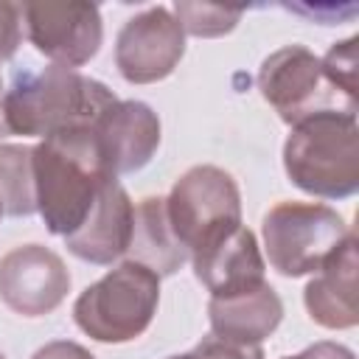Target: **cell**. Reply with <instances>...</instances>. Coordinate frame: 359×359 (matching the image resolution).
Masks as SVG:
<instances>
[{
    "label": "cell",
    "instance_id": "5bb4252c",
    "mask_svg": "<svg viewBox=\"0 0 359 359\" xmlns=\"http://www.w3.org/2000/svg\"><path fill=\"white\" fill-rule=\"evenodd\" d=\"M191 264L196 280L210 292V297H224L266 283L264 280L266 264L261 247L255 241V233L247 230L244 224L236 227L227 238H222L210 250L194 255Z\"/></svg>",
    "mask_w": 359,
    "mask_h": 359
},
{
    "label": "cell",
    "instance_id": "30bf717a",
    "mask_svg": "<svg viewBox=\"0 0 359 359\" xmlns=\"http://www.w3.org/2000/svg\"><path fill=\"white\" fill-rule=\"evenodd\" d=\"M70 292L65 261L42 244H20L0 258V300L22 317H42Z\"/></svg>",
    "mask_w": 359,
    "mask_h": 359
},
{
    "label": "cell",
    "instance_id": "d6986e66",
    "mask_svg": "<svg viewBox=\"0 0 359 359\" xmlns=\"http://www.w3.org/2000/svg\"><path fill=\"white\" fill-rule=\"evenodd\" d=\"M356 45L359 36H348L342 42H334L320 59L325 81L351 101H356Z\"/></svg>",
    "mask_w": 359,
    "mask_h": 359
},
{
    "label": "cell",
    "instance_id": "6da1fadb",
    "mask_svg": "<svg viewBox=\"0 0 359 359\" xmlns=\"http://www.w3.org/2000/svg\"><path fill=\"white\" fill-rule=\"evenodd\" d=\"M36 213L53 236H70L87 219L98 191L118 180L104 163L93 126L42 137L34 146Z\"/></svg>",
    "mask_w": 359,
    "mask_h": 359
},
{
    "label": "cell",
    "instance_id": "4fadbf2b",
    "mask_svg": "<svg viewBox=\"0 0 359 359\" xmlns=\"http://www.w3.org/2000/svg\"><path fill=\"white\" fill-rule=\"evenodd\" d=\"M356 236L351 233L342 247L325 261L323 269L309 280L303 292V303L309 317L331 331H345L359 323V303H356Z\"/></svg>",
    "mask_w": 359,
    "mask_h": 359
},
{
    "label": "cell",
    "instance_id": "ffe728a7",
    "mask_svg": "<svg viewBox=\"0 0 359 359\" xmlns=\"http://www.w3.org/2000/svg\"><path fill=\"white\" fill-rule=\"evenodd\" d=\"M22 39V8L20 3H3L0 0V65H6ZM3 90V81H0Z\"/></svg>",
    "mask_w": 359,
    "mask_h": 359
},
{
    "label": "cell",
    "instance_id": "ba28073f",
    "mask_svg": "<svg viewBox=\"0 0 359 359\" xmlns=\"http://www.w3.org/2000/svg\"><path fill=\"white\" fill-rule=\"evenodd\" d=\"M20 8L31 45L59 67L87 65L104 42L101 8L95 3H22Z\"/></svg>",
    "mask_w": 359,
    "mask_h": 359
},
{
    "label": "cell",
    "instance_id": "8fae6325",
    "mask_svg": "<svg viewBox=\"0 0 359 359\" xmlns=\"http://www.w3.org/2000/svg\"><path fill=\"white\" fill-rule=\"evenodd\" d=\"M112 177L140 171L160 146V118L143 101H115L93 123Z\"/></svg>",
    "mask_w": 359,
    "mask_h": 359
},
{
    "label": "cell",
    "instance_id": "277c9868",
    "mask_svg": "<svg viewBox=\"0 0 359 359\" xmlns=\"http://www.w3.org/2000/svg\"><path fill=\"white\" fill-rule=\"evenodd\" d=\"M157 303L160 278L143 264L123 261L76 297L73 320L90 339L121 345L137 339L151 325Z\"/></svg>",
    "mask_w": 359,
    "mask_h": 359
},
{
    "label": "cell",
    "instance_id": "3957f363",
    "mask_svg": "<svg viewBox=\"0 0 359 359\" xmlns=\"http://www.w3.org/2000/svg\"><path fill=\"white\" fill-rule=\"evenodd\" d=\"M292 185L320 199H348L359 191L356 112L323 109L297 121L283 143Z\"/></svg>",
    "mask_w": 359,
    "mask_h": 359
},
{
    "label": "cell",
    "instance_id": "44dd1931",
    "mask_svg": "<svg viewBox=\"0 0 359 359\" xmlns=\"http://www.w3.org/2000/svg\"><path fill=\"white\" fill-rule=\"evenodd\" d=\"M194 353L199 359H264L261 345H238V342H227L219 337H205L202 342H196Z\"/></svg>",
    "mask_w": 359,
    "mask_h": 359
},
{
    "label": "cell",
    "instance_id": "7a4b0ae2",
    "mask_svg": "<svg viewBox=\"0 0 359 359\" xmlns=\"http://www.w3.org/2000/svg\"><path fill=\"white\" fill-rule=\"evenodd\" d=\"M115 93L90 76L50 65L45 70H17L6 90V118L11 135L48 137L76 126H93L115 104Z\"/></svg>",
    "mask_w": 359,
    "mask_h": 359
},
{
    "label": "cell",
    "instance_id": "9a60e30c",
    "mask_svg": "<svg viewBox=\"0 0 359 359\" xmlns=\"http://www.w3.org/2000/svg\"><path fill=\"white\" fill-rule=\"evenodd\" d=\"M210 331L219 339L238 345H261L283 320V300L269 283H261L247 292L210 297L208 303Z\"/></svg>",
    "mask_w": 359,
    "mask_h": 359
},
{
    "label": "cell",
    "instance_id": "ac0fdd59",
    "mask_svg": "<svg viewBox=\"0 0 359 359\" xmlns=\"http://www.w3.org/2000/svg\"><path fill=\"white\" fill-rule=\"evenodd\" d=\"M241 8H224V6H210V3H177L174 17L182 25L185 34L191 36H224L236 28L241 20Z\"/></svg>",
    "mask_w": 359,
    "mask_h": 359
},
{
    "label": "cell",
    "instance_id": "2e32d148",
    "mask_svg": "<svg viewBox=\"0 0 359 359\" xmlns=\"http://www.w3.org/2000/svg\"><path fill=\"white\" fill-rule=\"evenodd\" d=\"M126 261L143 264L157 278L174 275L185 261H191L188 252L182 250V244L177 241L171 224H168L165 196H146L135 205Z\"/></svg>",
    "mask_w": 359,
    "mask_h": 359
},
{
    "label": "cell",
    "instance_id": "e0dca14e",
    "mask_svg": "<svg viewBox=\"0 0 359 359\" xmlns=\"http://www.w3.org/2000/svg\"><path fill=\"white\" fill-rule=\"evenodd\" d=\"M0 210L6 216L36 213L34 146H22V143L0 146Z\"/></svg>",
    "mask_w": 359,
    "mask_h": 359
},
{
    "label": "cell",
    "instance_id": "5b68a950",
    "mask_svg": "<svg viewBox=\"0 0 359 359\" xmlns=\"http://www.w3.org/2000/svg\"><path fill=\"white\" fill-rule=\"evenodd\" d=\"M165 213L177 241L194 258L241 227V191L224 168L194 165L165 196Z\"/></svg>",
    "mask_w": 359,
    "mask_h": 359
},
{
    "label": "cell",
    "instance_id": "7402d4cb",
    "mask_svg": "<svg viewBox=\"0 0 359 359\" xmlns=\"http://www.w3.org/2000/svg\"><path fill=\"white\" fill-rule=\"evenodd\" d=\"M31 359H95L84 345L79 342H70V339H56V342H48L42 345Z\"/></svg>",
    "mask_w": 359,
    "mask_h": 359
},
{
    "label": "cell",
    "instance_id": "4316f807",
    "mask_svg": "<svg viewBox=\"0 0 359 359\" xmlns=\"http://www.w3.org/2000/svg\"><path fill=\"white\" fill-rule=\"evenodd\" d=\"M0 216H3V210H0Z\"/></svg>",
    "mask_w": 359,
    "mask_h": 359
},
{
    "label": "cell",
    "instance_id": "cb8c5ba5",
    "mask_svg": "<svg viewBox=\"0 0 359 359\" xmlns=\"http://www.w3.org/2000/svg\"><path fill=\"white\" fill-rule=\"evenodd\" d=\"M11 135V126H8V118H6V90H0V140Z\"/></svg>",
    "mask_w": 359,
    "mask_h": 359
},
{
    "label": "cell",
    "instance_id": "d4e9b609",
    "mask_svg": "<svg viewBox=\"0 0 359 359\" xmlns=\"http://www.w3.org/2000/svg\"><path fill=\"white\" fill-rule=\"evenodd\" d=\"M168 359H199L194 351H188V353H177V356H168Z\"/></svg>",
    "mask_w": 359,
    "mask_h": 359
},
{
    "label": "cell",
    "instance_id": "7c38bea8",
    "mask_svg": "<svg viewBox=\"0 0 359 359\" xmlns=\"http://www.w3.org/2000/svg\"><path fill=\"white\" fill-rule=\"evenodd\" d=\"M132 216H135V205L126 188L118 180H109L98 191L81 227L65 236V247L87 264L109 266L112 261L126 255L132 238Z\"/></svg>",
    "mask_w": 359,
    "mask_h": 359
},
{
    "label": "cell",
    "instance_id": "603a6c76",
    "mask_svg": "<svg viewBox=\"0 0 359 359\" xmlns=\"http://www.w3.org/2000/svg\"><path fill=\"white\" fill-rule=\"evenodd\" d=\"M283 359H356L351 348L339 345V342H314L306 351L294 353V356H283Z\"/></svg>",
    "mask_w": 359,
    "mask_h": 359
},
{
    "label": "cell",
    "instance_id": "8992f818",
    "mask_svg": "<svg viewBox=\"0 0 359 359\" xmlns=\"http://www.w3.org/2000/svg\"><path fill=\"white\" fill-rule=\"evenodd\" d=\"M261 236L272 269L283 278H303L325 266L351 227L323 202H278L266 210Z\"/></svg>",
    "mask_w": 359,
    "mask_h": 359
},
{
    "label": "cell",
    "instance_id": "484cf974",
    "mask_svg": "<svg viewBox=\"0 0 359 359\" xmlns=\"http://www.w3.org/2000/svg\"><path fill=\"white\" fill-rule=\"evenodd\" d=\"M0 359H6V356H3V353H0Z\"/></svg>",
    "mask_w": 359,
    "mask_h": 359
},
{
    "label": "cell",
    "instance_id": "9c48e42d",
    "mask_svg": "<svg viewBox=\"0 0 359 359\" xmlns=\"http://www.w3.org/2000/svg\"><path fill=\"white\" fill-rule=\"evenodd\" d=\"M185 53V31L165 6L129 17L115 39V67L129 84H154L174 73Z\"/></svg>",
    "mask_w": 359,
    "mask_h": 359
},
{
    "label": "cell",
    "instance_id": "52a82bcc",
    "mask_svg": "<svg viewBox=\"0 0 359 359\" xmlns=\"http://www.w3.org/2000/svg\"><path fill=\"white\" fill-rule=\"evenodd\" d=\"M258 90L289 126L323 109L356 112V101L345 98L325 81L320 56L303 45H286L269 53L258 70Z\"/></svg>",
    "mask_w": 359,
    "mask_h": 359
}]
</instances>
